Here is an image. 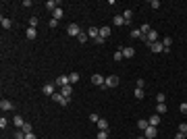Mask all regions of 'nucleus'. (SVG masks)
<instances>
[{
    "instance_id": "4c0bfd02",
    "label": "nucleus",
    "mask_w": 187,
    "mask_h": 139,
    "mask_svg": "<svg viewBox=\"0 0 187 139\" xmlns=\"http://www.w3.org/2000/svg\"><path fill=\"white\" fill-rule=\"evenodd\" d=\"M6 125H8V121H6V118H4V116H2V118H0V129H2V131H4V129H6Z\"/></svg>"
},
{
    "instance_id": "72a5a7b5",
    "label": "nucleus",
    "mask_w": 187,
    "mask_h": 139,
    "mask_svg": "<svg viewBox=\"0 0 187 139\" xmlns=\"http://www.w3.org/2000/svg\"><path fill=\"white\" fill-rule=\"evenodd\" d=\"M98 139H108V131H98Z\"/></svg>"
},
{
    "instance_id": "a18cd8bd",
    "label": "nucleus",
    "mask_w": 187,
    "mask_h": 139,
    "mask_svg": "<svg viewBox=\"0 0 187 139\" xmlns=\"http://www.w3.org/2000/svg\"><path fill=\"white\" fill-rule=\"evenodd\" d=\"M137 139H145V137H143V135H141V137H137Z\"/></svg>"
},
{
    "instance_id": "0eeeda50",
    "label": "nucleus",
    "mask_w": 187,
    "mask_h": 139,
    "mask_svg": "<svg viewBox=\"0 0 187 139\" xmlns=\"http://www.w3.org/2000/svg\"><path fill=\"white\" fill-rule=\"evenodd\" d=\"M150 50H152V52H156V54L166 52V50H164V46H162V42H154V44H150Z\"/></svg>"
},
{
    "instance_id": "a19ab883",
    "label": "nucleus",
    "mask_w": 187,
    "mask_h": 139,
    "mask_svg": "<svg viewBox=\"0 0 187 139\" xmlns=\"http://www.w3.org/2000/svg\"><path fill=\"white\" fill-rule=\"evenodd\" d=\"M90 121H92V123H98V121H100V116L94 112V114H90Z\"/></svg>"
},
{
    "instance_id": "cd10ccee",
    "label": "nucleus",
    "mask_w": 187,
    "mask_h": 139,
    "mask_svg": "<svg viewBox=\"0 0 187 139\" xmlns=\"http://www.w3.org/2000/svg\"><path fill=\"white\" fill-rule=\"evenodd\" d=\"M77 42H79V44H85V42H88V33H83V31H81V33L77 35Z\"/></svg>"
},
{
    "instance_id": "dca6fc26",
    "label": "nucleus",
    "mask_w": 187,
    "mask_h": 139,
    "mask_svg": "<svg viewBox=\"0 0 187 139\" xmlns=\"http://www.w3.org/2000/svg\"><path fill=\"white\" fill-rule=\"evenodd\" d=\"M104 81H106V79H104L102 75H92V83L94 85H104Z\"/></svg>"
},
{
    "instance_id": "58836bf2",
    "label": "nucleus",
    "mask_w": 187,
    "mask_h": 139,
    "mask_svg": "<svg viewBox=\"0 0 187 139\" xmlns=\"http://www.w3.org/2000/svg\"><path fill=\"white\" fill-rule=\"evenodd\" d=\"M179 110H181L183 114H187V102H183V104H179Z\"/></svg>"
},
{
    "instance_id": "c756f323",
    "label": "nucleus",
    "mask_w": 187,
    "mask_h": 139,
    "mask_svg": "<svg viewBox=\"0 0 187 139\" xmlns=\"http://www.w3.org/2000/svg\"><path fill=\"white\" fill-rule=\"evenodd\" d=\"M171 44H173V40H171V38H164V40H162V46H164V50H168V48H171Z\"/></svg>"
},
{
    "instance_id": "f8f14e48",
    "label": "nucleus",
    "mask_w": 187,
    "mask_h": 139,
    "mask_svg": "<svg viewBox=\"0 0 187 139\" xmlns=\"http://www.w3.org/2000/svg\"><path fill=\"white\" fill-rule=\"evenodd\" d=\"M131 38H135V40H143V42H148V38L141 33V29H133L131 31Z\"/></svg>"
},
{
    "instance_id": "423d86ee",
    "label": "nucleus",
    "mask_w": 187,
    "mask_h": 139,
    "mask_svg": "<svg viewBox=\"0 0 187 139\" xmlns=\"http://www.w3.org/2000/svg\"><path fill=\"white\" fill-rule=\"evenodd\" d=\"M42 92L46 93V95H50V98H52V95L56 93V87H54V83H46V85L42 87Z\"/></svg>"
},
{
    "instance_id": "79ce46f5",
    "label": "nucleus",
    "mask_w": 187,
    "mask_h": 139,
    "mask_svg": "<svg viewBox=\"0 0 187 139\" xmlns=\"http://www.w3.org/2000/svg\"><path fill=\"white\" fill-rule=\"evenodd\" d=\"M179 133H187V125H185V123L179 125Z\"/></svg>"
},
{
    "instance_id": "39448f33",
    "label": "nucleus",
    "mask_w": 187,
    "mask_h": 139,
    "mask_svg": "<svg viewBox=\"0 0 187 139\" xmlns=\"http://www.w3.org/2000/svg\"><path fill=\"white\" fill-rule=\"evenodd\" d=\"M65 85H71V81H69V75H60V77L56 79V87H65Z\"/></svg>"
},
{
    "instance_id": "2f4dec72",
    "label": "nucleus",
    "mask_w": 187,
    "mask_h": 139,
    "mask_svg": "<svg viewBox=\"0 0 187 139\" xmlns=\"http://www.w3.org/2000/svg\"><path fill=\"white\" fill-rule=\"evenodd\" d=\"M112 58H114V60H117V62H121V60H123V52H121V50H117V52H114V56H112Z\"/></svg>"
},
{
    "instance_id": "ddd939ff",
    "label": "nucleus",
    "mask_w": 187,
    "mask_h": 139,
    "mask_svg": "<svg viewBox=\"0 0 187 139\" xmlns=\"http://www.w3.org/2000/svg\"><path fill=\"white\" fill-rule=\"evenodd\" d=\"M88 35H90L92 40L100 38V27H90V29H88Z\"/></svg>"
},
{
    "instance_id": "393cba45",
    "label": "nucleus",
    "mask_w": 187,
    "mask_h": 139,
    "mask_svg": "<svg viewBox=\"0 0 187 139\" xmlns=\"http://www.w3.org/2000/svg\"><path fill=\"white\" fill-rule=\"evenodd\" d=\"M79 79H81V77H79V73H69V81H71V83H77Z\"/></svg>"
},
{
    "instance_id": "49530a36",
    "label": "nucleus",
    "mask_w": 187,
    "mask_h": 139,
    "mask_svg": "<svg viewBox=\"0 0 187 139\" xmlns=\"http://www.w3.org/2000/svg\"><path fill=\"white\" fill-rule=\"evenodd\" d=\"M185 137H187V133H185Z\"/></svg>"
},
{
    "instance_id": "b1692460",
    "label": "nucleus",
    "mask_w": 187,
    "mask_h": 139,
    "mask_svg": "<svg viewBox=\"0 0 187 139\" xmlns=\"http://www.w3.org/2000/svg\"><path fill=\"white\" fill-rule=\"evenodd\" d=\"M123 19H125V21L129 23V21L133 19V10H131V8H129V10H125V13H123Z\"/></svg>"
},
{
    "instance_id": "bb28decb",
    "label": "nucleus",
    "mask_w": 187,
    "mask_h": 139,
    "mask_svg": "<svg viewBox=\"0 0 187 139\" xmlns=\"http://www.w3.org/2000/svg\"><path fill=\"white\" fill-rule=\"evenodd\" d=\"M137 127H140L141 131H145V129H148V127H150V123H148V121H143V118H141V121H137Z\"/></svg>"
},
{
    "instance_id": "f704fd0d",
    "label": "nucleus",
    "mask_w": 187,
    "mask_h": 139,
    "mask_svg": "<svg viewBox=\"0 0 187 139\" xmlns=\"http://www.w3.org/2000/svg\"><path fill=\"white\" fill-rule=\"evenodd\" d=\"M15 139H27V137H25V133H23V131L19 129V131L15 133Z\"/></svg>"
},
{
    "instance_id": "7ed1b4c3",
    "label": "nucleus",
    "mask_w": 187,
    "mask_h": 139,
    "mask_svg": "<svg viewBox=\"0 0 187 139\" xmlns=\"http://www.w3.org/2000/svg\"><path fill=\"white\" fill-rule=\"evenodd\" d=\"M52 100H54L56 104H60V106H67V104H69V100H67V98H65V95H62L60 92L54 93V95H52Z\"/></svg>"
},
{
    "instance_id": "37998d69",
    "label": "nucleus",
    "mask_w": 187,
    "mask_h": 139,
    "mask_svg": "<svg viewBox=\"0 0 187 139\" xmlns=\"http://www.w3.org/2000/svg\"><path fill=\"white\" fill-rule=\"evenodd\" d=\"M175 139H187V137H185V133H177V135H175Z\"/></svg>"
},
{
    "instance_id": "c85d7f7f",
    "label": "nucleus",
    "mask_w": 187,
    "mask_h": 139,
    "mask_svg": "<svg viewBox=\"0 0 187 139\" xmlns=\"http://www.w3.org/2000/svg\"><path fill=\"white\" fill-rule=\"evenodd\" d=\"M21 131H23V133H25V135H27V133H33V127H31V125H29V123H25V125H23V129H21Z\"/></svg>"
},
{
    "instance_id": "5701e85b",
    "label": "nucleus",
    "mask_w": 187,
    "mask_h": 139,
    "mask_svg": "<svg viewBox=\"0 0 187 139\" xmlns=\"http://www.w3.org/2000/svg\"><path fill=\"white\" fill-rule=\"evenodd\" d=\"M46 8H48V10H52V13H54V10L58 8V2H54V0H48V2H46Z\"/></svg>"
},
{
    "instance_id": "4468645a",
    "label": "nucleus",
    "mask_w": 187,
    "mask_h": 139,
    "mask_svg": "<svg viewBox=\"0 0 187 139\" xmlns=\"http://www.w3.org/2000/svg\"><path fill=\"white\" fill-rule=\"evenodd\" d=\"M60 93H62L67 100H71V95H73V89H71V85H65V87H60Z\"/></svg>"
},
{
    "instance_id": "4be33fe9",
    "label": "nucleus",
    "mask_w": 187,
    "mask_h": 139,
    "mask_svg": "<svg viewBox=\"0 0 187 139\" xmlns=\"http://www.w3.org/2000/svg\"><path fill=\"white\" fill-rule=\"evenodd\" d=\"M96 125H98V129H100V131H108V121H104V118H100V121H98Z\"/></svg>"
},
{
    "instance_id": "c9c22d12",
    "label": "nucleus",
    "mask_w": 187,
    "mask_h": 139,
    "mask_svg": "<svg viewBox=\"0 0 187 139\" xmlns=\"http://www.w3.org/2000/svg\"><path fill=\"white\" fill-rule=\"evenodd\" d=\"M150 6H152L154 10H156V8H160V0H152V2H150Z\"/></svg>"
},
{
    "instance_id": "e433bc0d",
    "label": "nucleus",
    "mask_w": 187,
    "mask_h": 139,
    "mask_svg": "<svg viewBox=\"0 0 187 139\" xmlns=\"http://www.w3.org/2000/svg\"><path fill=\"white\" fill-rule=\"evenodd\" d=\"M48 25H50V29H56V27H58V21H56V19H50Z\"/></svg>"
},
{
    "instance_id": "6e6552de",
    "label": "nucleus",
    "mask_w": 187,
    "mask_h": 139,
    "mask_svg": "<svg viewBox=\"0 0 187 139\" xmlns=\"http://www.w3.org/2000/svg\"><path fill=\"white\" fill-rule=\"evenodd\" d=\"M121 52H123V58H131V56H135V48H133V46L123 48Z\"/></svg>"
},
{
    "instance_id": "9d476101",
    "label": "nucleus",
    "mask_w": 187,
    "mask_h": 139,
    "mask_svg": "<svg viewBox=\"0 0 187 139\" xmlns=\"http://www.w3.org/2000/svg\"><path fill=\"white\" fill-rule=\"evenodd\" d=\"M0 108H2V112H8V110H13V102L2 98V102H0Z\"/></svg>"
},
{
    "instance_id": "c03bdc74",
    "label": "nucleus",
    "mask_w": 187,
    "mask_h": 139,
    "mask_svg": "<svg viewBox=\"0 0 187 139\" xmlns=\"http://www.w3.org/2000/svg\"><path fill=\"white\" fill-rule=\"evenodd\" d=\"M25 137H27V139H38V137H36V135H33V133H27Z\"/></svg>"
},
{
    "instance_id": "6ab92c4d",
    "label": "nucleus",
    "mask_w": 187,
    "mask_h": 139,
    "mask_svg": "<svg viewBox=\"0 0 187 139\" xmlns=\"http://www.w3.org/2000/svg\"><path fill=\"white\" fill-rule=\"evenodd\" d=\"M100 38H104V40H106V38H110V27H108V25L100 27Z\"/></svg>"
},
{
    "instance_id": "473e14b6",
    "label": "nucleus",
    "mask_w": 187,
    "mask_h": 139,
    "mask_svg": "<svg viewBox=\"0 0 187 139\" xmlns=\"http://www.w3.org/2000/svg\"><path fill=\"white\" fill-rule=\"evenodd\" d=\"M156 100H158V104H164V100H166V93H158V95H156Z\"/></svg>"
},
{
    "instance_id": "a211bd4d",
    "label": "nucleus",
    "mask_w": 187,
    "mask_h": 139,
    "mask_svg": "<svg viewBox=\"0 0 187 139\" xmlns=\"http://www.w3.org/2000/svg\"><path fill=\"white\" fill-rule=\"evenodd\" d=\"M112 23H114V25H119V27H121V25H127V21L123 19V15H114V19H112Z\"/></svg>"
},
{
    "instance_id": "ea45409f",
    "label": "nucleus",
    "mask_w": 187,
    "mask_h": 139,
    "mask_svg": "<svg viewBox=\"0 0 187 139\" xmlns=\"http://www.w3.org/2000/svg\"><path fill=\"white\" fill-rule=\"evenodd\" d=\"M29 27H38V19H36V17L29 19Z\"/></svg>"
},
{
    "instance_id": "2eb2a0df",
    "label": "nucleus",
    "mask_w": 187,
    "mask_h": 139,
    "mask_svg": "<svg viewBox=\"0 0 187 139\" xmlns=\"http://www.w3.org/2000/svg\"><path fill=\"white\" fill-rule=\"evenodd\" d=\"M148 123H150L152 127H158V125H160V114H152V116L148 118Z\"/></svg>"
},
{
    "instance_id": "f3484780",
    "label": "nucleus",
    "mask_w": 187,
    "mask_h": 139,
    "mask_svg": "<svg viewBox=\"0 0 187 139\" xmlns=\"http://www.w3.org/2000/svg\"><path fill=\"white\" fill-rule=\"evenodd\" d=\"M62 17H65V10H62V8H60V6H58V8H56V10H54V13H52V19H56V21H60V19H62Z\"/></svg>"
},
{
    "instance_id": "f257e3e1",
    "label": "nucleus",
    "mask_w": 187,
    "mask_h": 139,
    "mask_svg": "<svg viewBox=\"0 0 187 139\" xmlns=\"http://www.w3.org/2000/svg\"><path fill=\"white\" fill-rule=\"evenodd\" d=\"M67 33H69V35H71V38H77V35H79V33H81V27H79V25H77V23H71V25H69V27H67Z\"/></svg>"
},
{
    "instance_id": "20e7f679",
    "label": "nucleus",
    "mask_w": 187,
    "mask_h": 139,
    "mask_svg": "<svg viewBox=\"0 0 187 139\" xmlns=\"http://www.w3.org/2000/svg\"><path fill=\"white\" fill-rule=\"evenodd\" d=\"M156 135H158V131H156V127H152V125L143 131V137L145 139H156Z\"/></svg>"
},
{
    "instance_id": "412c9836",
    "label": "nucleus",
    "mask_w": 187,
    "mask_h": 139,
    "mask_svg": "<svg viewBox=\"0 0 187 139\" xmlns=\"http://www.w3.org/2000/svg\"><path fill=\"white\" fill-rule=\"evenodd\" d=\"M13 125H15L17 129H23V125H25V121H23L21 116H15V118H13Z\"/></svg>"
},
{
    "instance_id": "9b49d317",
    "label": "nucleus",
    "mask_w": 187,
    "mask_h": 139,
    "mask_svg": "<svg viewBox=\"0 0 187 139\" xmlns=\"http://www.w3.org/2000/svg\"><path fill=\"white\" fill-rule=\"evenodd\" d=\"M25 35H27V40H36V38H38V29H36V27H27Z\"/></svg>"
},
{
    "instance_id": "f03ea898",
    "label": "nucleus",
    "mask_w": 187,
    "mask_h": 139,
    "mask_svg": "<svg viewBox=\"0 0 187 139\" xmlns=\"http://www.w3.org/2000/svg\"><path fill=\"white\" fill-rule=\"evenodd\" d=\"M119 85V77L117 75H110V77H106V81H104V87H117Z\"/></svg>"
},
{
    "instance_id": "a878e982",
    "label": "nucleus",
    "mask_w": 187,
    "mask_h": 139,
    "mask_svg": "<svg viewBox=\"0 0 187 139\" xmlns=\"http://www.w3.org/2000/svg\"><path fill=\"white\" fill-rule=\"evenodd\" d=\"M166 110H168V108H166V104H158V106H156V114H164Z\"/></svg>"
},
{
    "instance_id": "aec40b11",
    "label": "nucleus",
    "mask_w": 187,
    "mask_h": 139,
    "mask_svg": "<svg viewBox=\"0 0 187 139\" xmlns=\"http://www.w3.org/2000/svg\"><path fill=\"white\" fill-rule=\"evenodd\" d=\"M0 25H2V29H10L13 21H10V19H6V17H2V19H0Z\"/></svg>"
},
{
    "instance_id": "7c9ffc66",
    "label": "nucleus",
    "mask_w": 187,
    "mask_h": 139,
    "mask_svg": "<svg viewBox=\"0 0 187 139\" xmlns=\"http://www.w3.org/2000/svg\"><path fill=\"white\" fill-rule=\"evenodd\" d=\"M133 95H135L137 100H141V98H143V89H141V87H135V92H133Z\"/></svg>"
},
{
    "instance_id": "1a4fd4ad",
    "label": "nucleus",
    "mask_w": 187,
    "mask_h": 139,
    "mask_svg": "<svg viewBox=\"0 0 187 139\" xmlns=\"http://www.w3.org/2000/svg\"><path fill=\"white\" fill-rule=\"evenodd\" d=\"M154 42H158V31H156V29H152V31L148 33V42H145V44L150 46V44H154Z\"/></svg>"
}]
</instances>
